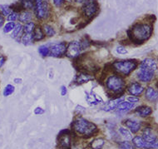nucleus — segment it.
<instances>
[{"instance_id": "nucleus-1", "label": "nucleus", "mask_w": 158, "mask_h": 149, "mask_svg": "<svg viewBox=\"0 0 158 149\" xmlns=\"http://www.w3.org/2000/svg\"><path fill=\"white\" fill-rule=\"evenodd\" d=\"M71 130L74 135L84 139L93 138L99 133V129L95 123L81 116L76 117L72 122Z\"/></svg>"}, {"instance_id": "nucleus-2", "label": "nucleus", "mask_w": 158, "mask_h": 149, "mask_svg": "<svg viewBox=\"0 0 158 149\" xmlns=\"http://www.w3.org/2000/svg\"><path fill=\"white\" fill-rule=\"evenodd\" d=\"M152 25L149 23H136L130 29L127 30L129 41L134 44L140 45L144 44L152 34Z\"/></svg>"}, {"instance_id": "nucleus-3", "label": "nucleus", "mask_w": 158, "mask_h": 149, "mask_svg": "<svg viewBox=\"0 0 158 149\" xmlns=\"http://www.w3.org/2000/svg\"><path fill=\"white\" fill-rule=\"evenodd\" d=\"M127 81L125 78L113 73L105 78L104 86L106 87V94L111 98L123 97L127 88Z\"/></svg>"}, {"instance_id": "nucleus-4", "label": "nucleus", "mask_w": 158, "mask_h": 149, "mask_svg": "<svg viewBox=\"0 0 158 149\" xmlns=\"http://www.w3.org/2000/svg\"><path fill=\"white\" fill-rule=\"evenodd\" d=\"M107 65L112 73L126 78L138 68L139 62L136 59H123L116 60Z\"/></svg>"}, {"instance_id": "nucleus-5", "label": "nucleus", "mask_w": 158, "mask_h": 149, "mask_svg": "<svg viewBox=\"0 0 158 149\" xmlns=\"http://www.w3.org/2000/svg\"><path fill=\"white\" fill-rule=\"evenodd\" d=\"M34 14L38 20H44L50 16L48 0H34Z\"/></svg>"}, {"instance_id": "nucleus-6", "label": "nucleus", "mask_w": 158, "mask_h": 149, "mask_svg": "<svg viewBox=\"0 0 158 149\" xmlns=\"http://www.w3.org/2000/svg\"><path fill=\"white\" fill-rule=\"evenodd\" d=\"M73 132L71 129H63L60 131L57 139V149H72Z\"/></svg>"}, {"instance_id": "nucleus-7", "label": "nucleus", "mask_w": 158, "mask_h": 149, "mask_svg": "<svg viewBox=\"0 0 158 149\" xmlns=\"http://www.w3.org/2000/svg\"><path fill=\"white\" fill-rule=\"evenodd\" d=\"M82 49L79 41H71L67 45V51H66V57L70 59L75 60L82 55Z\"/></svg>"}, {"instance_id": "nucleus-8", "label": "nucleus", "mask_w": 158, "mask_h": 149, "mask_svg": "<svg viewBox=\"0 0 158 149\" xmlns=\"http://www.w3.org/2000/svg\"><path fill=\"white\" fill-rule=\"evenodd\" d=\"M99 7L96 0H87L82 5V13L83 16L87 19H92L98 14Z\"/></svg>"}, {"instance_id": "nucleus-9", "label": "nucleus", "mask_w": 158, "mask_h": 149, "mask_svg": "<svg viewBox=\"0 0 158 149\" xmlns=\"http://www.w3.org/2000/svg\"><path fill=\"white\" fill-rule=\"evenodd\" d=\"M67 45L65 42H60V43H55V44H50L49 49V57H63L66 56V51H67Z\"/></svg>"}, {"instance_id": "nucleus-10", "label": "nucleus", "mask_w": 158, "mask_h": 149, "mask_svg": "<svg viewBox=\"0 0 158 149\" xmlns=\"http://www.w3.org/2000/svg\"><path fill=\"white\" fill-rule=\"evenodd\" d=\"M142 137L147 143L152 144L158 140V132L152 126L147 125L142 129Z\"/></svg>"}, {"instance_id": "nucleus-11", "label": "nucleus", "mask_w": 158, "mask_h": 149, "mask_svg": "<svg viewBox=\"0 0 158 149\" xmlns=\"http://www.w3.org/2000/svg\"><path fill=\"white\" fill-rule=\"evenodd\" d=\"M136 79L141 83H148L152 81V79L155 77V72L151 71L149 69L143 68H139L136 72Z\"/></svg>"}, {"instance_id": "nucleus-12", "label": "nucleus", "mask_w": 158, "mask_h": 149, "mask_svg": "<svg viewBox=\"0 0 158 149\" xmlns=\"http://www.w3.org/2000/svg\"><path fill=\"white\" fill-rule=\"evenodd\" d=\"M126 91L131 96L140 97L144 92L145 87L142 86V83H140L139 82L134 81L131 82L130 83L127 85Z\"/></svg>"}, {"instance_id": "nucleus-13", "label": "nucleus", "mask_w": 158, "mask_h": 149, "mask_svg": "<svg viewBox=\"0 0 158 149\" xmlns=\"http://www.w3.org/2000/svg\"><path fill=\"white\" fill-rule=\"evenodd\" d=\"M124 127H127L132 134H136L142 129V123L140 121L132 118H127L123 122Z\"/></svg>"}, {"instance_id": "nucleus-14", "label": "nucleus", "mask_w": 158, "mask_h": 149, "mask_svg": "<svg viewBox=\"0 0 158 149\" xmlns=\"http://www.w3.org/2000/svg\"><path fill=\"white\" fill-rule=\"evenodd\" d=\"M138 68H147L156 73L158 70V61L155 57H146L139 62Z\"/></svg>"}, {"instance_id": "nucleus-15", "label": "nucleus", "mask_w": 158, "mask_h": 149, "mask_svg": "<svg viewBox=\"0 0 158 149\" xmlns=\"http://www.w3.org/2000/svg\"><path fill=\"white\" fill-rule=\"evenodd\" d=\"M94 79H95V77L92 73H87L85 71H80L74 79V83H77V85H82V84L87 83L89 82L93 81Z\"/></svg>"}, {"instance_id": "nucleus-16", "label": "nucleus", "mask_w": 158, "mask_h": 149, "mask_svg": "<svg viewBox=\"0 0 158 149\" xmlns=\"http://www.w3.org/2000/svg\"><path fill=\"white\" fill-rule=\"evenodd\" d=\"M123 100H125V97H119V98H111L109 101H107L106 103H103V106L102 107V110L105 112H112L114 111L117 109V107L120 103H122Z\"/></svg>"}, {"instance_id": "nucleus-17", "label": "nucleus", "mask_w": 158, "mask_h": 149, "mask_svg": "<svg viewBox=\"0 0 158 149\" xmlns=\"http://www.w3.org/2000/svg\"><path fill=\"white\" fill-rule=\"evenodd\" d=\"M86 94V100L87 103L90 106H96L98 104H103L104 101L102 98L101 96L98 95L96 92H94L92 90L90 92H85Z\"/></svg>"}, {"instance_id": "nucleus-18", "label": "nucleus", "mask_w": 158, "mask_h": 149, "mask_svg": "<svg viewBox=\"0 0 158 149\" xmlns=\"http://www.w3.org/2000/svg\"><path fill=\"white\" fill-rule=\"evenodd\" d=\"M134 113L140 117L147 118L152 114V108L148 105L138 106L134 109Z\"/></svg>"}, {"instance_id": "nucleus-19", "label": "nucleus", "mask_w": 158, "mask_h": 149, "mask_svg": "<svg viewBox=\"0 0 158 149\" xmlns=\"http://www.w3.org/2000/svg\"><path fill=\"white\" fill-rule=\"evenodd\" d=\"M131 143L134 145V147L137 149L152 148V144L147 143L144 138H142V135H136L133 137V138L131 139Z\"/></svg>"}, {"instance_id": "nucleus-20", "label": "nucleus", "mask_w": 158, "mask_h": 149, "mask_svg": "<svg viewBox=\"0 0 158 149\" xmlns=\"http://www.w3.org/2000/svg\"><path fill=\"white\" fill-rule=\"evenodd\" d=\"M144 96L148 102L156 103L158 100V90L152 86H148L147 88H145Z\"/></svg>"}, {"instance_id": "nucleus-21", "label": "nucleus", "mask_w": 158, "mask_h": 149, "mask_svg": "<svg viewBox=\"0 0 158 149\" xmlns=\"http://www.w3.org/2000/svg\"><path fill=\"white\" fill-rule=\"evenodd\" d=\"M133 109H135L134 104L129 103L127 100H123L122 103H120L119 105L117 106L115 111L117 112V113H127L128 112L131 111Z\"/></svg>"}, {"instance_id": "nucleus-22", "label": "nucleus", "mask_w": 158, "mask_h": 149, "mask_svg": "<svg viewBox=\"0 0 158 149\" xmlns=\"http://www.w3.org/2000/svg\"><path fill=\"white\" fill-rule=\"evenodd\" d=\"M23 26L20 23H16L15 28L11 33V38L19 43H21V37L23 36Z\"/></svg>"}, {"instance_id": "nucleus-23", "label": "nucleus", "mask_w": 158, "mask_h": 149, "mask_svg": "<svg viewBox=\"0 0 158 149\" xmlns=\"http://www.w3.org/2000/svg\"><path fill=\"white\" fill-rule=\"evenodd\" d=\"M106 143V140L103 138H97L93 139L88 144V149H102Z\"/></svg>"}, {"instance_id": "nucleus-24", "label": "nucleus", "mask_w": 158, "mask_h": 149, "mask_svg": "<svg viewBox=\"0 0 158 149\" xmlns=\"http://www.w3.org/2000/svg\"><path fill=\"white\" fill-rule=\"evenodd\" d=\"M33 19V14L28 10H23L19 13V20L20 23H27L28 22H31Z\"/></svg>"}, {"instance_id": "nucleus-25", "label": "nucleus", "mask_w": 158, "mask_h": 149, "mask_svg": "<svg viewBox=\"0 0 158 149\" xmlns=\"http://www.w3.org/2000/svg\"><path fill=\"white\" fill-rule=\"evenodd\" d=\"M33 40H34V43L35 42H38V41H42L43 39H44L45 34L44 33L43 28H41L40 26H36L35 29H34L33 33Z\"/></svg>"}, {"instance_id": "nucleus-26", "label": "nucleus", "mask_w": 158, "mask_h": 149, "mask_svg": "<svg viewBox=\"0 0 158 149\" xmlns=\"http://www.w3.org/2000/svg\"><path fill=\"white\" fill-rule=\"evenodd\" d=\"M117 131H118V133H119L125 140H127V141H130V140H131V139L133 138V137H132V133L128 130L127 127H119Z\"/></svg>"}, {"instance_id": "nucleus-27", "label": "nucleus", "mask_w": 158, "mask_h": 149, "mask_svg": "<svg viewBox=\"0 0 158 149\" xmlns=\"http://www.w3.org/2000/svg\"><path fill=\"white\" fill-rule=\"evenodd\" d=\"M21 43L24 46H30L34 43L33 33H23L21 37Z\"/></svg>"}, {"instance_id": "nucleus-28", "label": "nucleus", "mask_w": 158, "mask_h": 149, "mask_svg": "<svg viewBox=\"0 0 158 149\" xmlns=\"http://www.w3.org/2000/svg\"><path fill=\"white\" fill-rule=\"evenodd\" d=\"M43 30H44V33L45 36L48 37V38H52L56 34V30L54 29V28L51 26L50 24L45 23L43 26Z\"/></svg>"}, {"instance_id": "nucleus-29", "label": "nucleus", "mask_w": 158, "mask_h": 149, "mask_svg": "<svg viewBox=\"0 0 158 149\" xmlns=\"http://www.w3.org/2000/svg\"><path fill=\"white\" fill-rule=\"evenodd\" d=\"M19 3L23 10L30 11L34 8V0H20Z\"/></svg>"}, {"instance_id": "nucleus-30", "label": "nucleus", "mask_w": 158, "mask_h": 149, "mask_svg": "<svg viewBox=\"0 0 158 149\" xmlns=\"http://www.w3.org/2000/svg\"><path fill=\"white\" fill-rule=\"evenodd\" d=\"M49 46H50V44H44V45H41V46L38 47V52L41 57H49V52H50Z\"/></svg>"}, {"instance_id": "nucleus-31", "label": "nucleus", "mask_w": 158, "mask_h": 149, "mask_svg": "<svg viewBox=\"0 0 158 149\" xmlns=\"http://www.w3.org/2000/svg\"><path fill=\"white\" fill-rule=\"evenodd\" d=\"M36 23L33 21L28 22L23 25V33H33L36 28Z\"/></svg>"}, {"instance_id": "nucleus-32", "label": "nucleus", "mask_w": 158, "mask_h": 149, "mask_svg": "<svg viewBox=\"0 0 158 149\" xmlns=\"http://www.w3.org/2000/svg\"><path fill=\"white\" fill-rule=\"evenodd\" d=\"M15 92V87L11 83H8L6 85L3 91V95L4 97H9Z\"/></svg>"}, {"instance_id": "nucleus-33", "label": "nucleus", "mask_w": 158, "mask_h": 149, "mask_svg": "<svg viewBox=\"0 0 158 149\" xmlns=\"http://www.w3.org/2000/svg\"><path fill=\"white\" fill-rule=\"evenodd\" d=\"M118 147L119 149H136L131 142L127 140L118 142Z\"/></svg>"}, {"instance_id": "nucleus-34", "label": "nucleus", "mask_w": 158, "mask_h": 149, "mask_svg": "<svg viewBox=\"0 0 158 149\" xmlns=\"http://www.w3.org/2000/svg\"><path fill=\"white\" fill-rule=\"evenodd\" d=\"M79 42H80V44H81V48H82V51L89 49L91 44H92V41H90V39L87 36H85L84 38H82Z\"/></svg>"}, {"instance_id": "nucleus-35", "label": "nucleus", "mask_w": 158, "mask_h": 149, "mask_svg": "<svg viewBox=\"0 0 158 149\" xmlns=\"http://www.w3.org/2000/svg\"><path fill=\"white\" fill-rule=\"evenodd\" d=\"M13 12L11 7L7 4H0V13L3 14V16L8 17L9 14Z\"/></svg>"}, {"instance_id": "nucleus-36", "label": "nucleus", "mask_w": 158, "mask_h": 149, "mask_svg": "<svg viewBox=\"0 0 158 149\" xmlns=\"http://www.w3.org/2000/svg\"><path fill=\"white\" fill-rule=\"evenodd\" d=\"M15 25H16V23H15L14 22L6 23L5 24L3 25V32L4 33H11V32H13V30L14 29V28H15Z\"/></svg>"}, {"instance_id": "nucleus-37", "label": "nucleus", "mask_w": 158, "mask_h": 149, "mask_svg": "<svg viewBox=\"0 0 158 149\" xmlns=\"http://www.w3.org/2000/svg\"><path fill=\"white\" fill-rule=\"evenodd\" d=\"M19 13L13 11L11 14L7 17V19H8V22H15V21H17V20H19Z\"/></svg>"}, {"instance_id": "nucleus-38", "label": "nucleus", "mask_w": 158, "mask_h": 149, "mask_svg": "<svg viewBox=\"0 0 158 149\" xmlns=\"http://www.w3.org/2000/svg\"><path fill=\"white\" fill-rule=\"evenodd\" d=\"M116 52H117V54L120 55H126L128 53V50L127 49L126 47H124L123 45H119L116 48Z\"/></svg>"}, {"instance_id": "nucleus-39", "label": "nucleus", "mask_w": 158, "mask_h": 149, "mask_svg": "<svg viewBox=\"0 0 158 149\" xmlns=\"http://www.w3.org/2000/svg\"><path fill=\"white\" fill-rule=\"evenodd\" d=\"M127 102H129V103H132V104H136V103H138L140 102V98L139 97H136V96H131V95H130V96H128V97H127Z\"/></svg>"}, {"instance_id": "nucleus-40", "label": "nucleus", "mask_w": 158, "mask_h": 149, "mask_svg": "<svg viewBox=\"0 0 158 149\" xmlns=\"http://www.w3.org/2000/svg\"><path fill=\"white\" fill-rule=\"evenodd\" d=\"M75 111H76L77 113L79 114V116H81L82 113H84L85 111H86V109H85L84 107H82V106L77 105L75 108Z\"/></svg>"}, {"instance_id": "nucleus-41", "label": "nucleus", "mask_w": 158, "mask_h": 149, "mask_svg": "<svg viewBox=\"0 0 158 149\" xmlns=\"http://www.w3.org/2000/svg\"><path fill=\"white\" fill-rule=\"evenodd\" d=\"M44 113H45V110L41 107H37L34 109V114L35 115H43V114H44Z\"/></svg>"}, {"instance_id": "nucleus-42", "label": "nucleus", "mask_w": 158, "mask_h": 149, "mask_svg": "<svg viewBox=\"0 0 158 149\" xmlns=\"http://www.w3.org/2000/svg\"><path fill=\"white\" fill-rule=\"evenodd\" d=\"M60 93L61 95L64 97L66 95L68 94V87H66L65 85H63V86H61L60 87Z\"/></svg>"}, {"instance_id": "nucleus-43", "label": "nucleus", "mask_w": 158, "mask_h": 149, "mask_svg": "<svg viewBox=\"0 0 158 149\" xmlns=\"http://www.w3.org/2000/svg\"><path fill=\"white\" fill-rule=\"evenodd\" d=\"M6 61H7V57L3 55H0V69L4 66Z\"/></svg>"}, {"instance_id": "nucleus-44", "label": "nucleus", "mask_w": 158, "mask_h": 149, "mask_svg": "<svg viewBox=\"0 0 158 149\" xmlns=\"http://www.w3.org/2000/svg\"><path fill=\"white\" fill-rule=\"evenodd\" d=\"M65 0H53V4L57 8H60L61 6L64 3Z\"/></svg>"}, {"instance_id": "nucleus-45", "label": "nucleus", "mask_w": 158, "mask_h": 149, "mask_svg": "<svg viewBox=\"0 0 158 149\" xmlns=\"http://www.w3.org/2000/svg\"><path fill=\"white\" fill-rule=\"evenodd\" d=\"M4 16L0 13V28H2L4 25Z\"/></svg>"}, {"instance_id": "nucleus-46", "label": "nucleus", "mask_w": 158, "mask_h": 149, "mask_svg": "<svg viewBox=\"0 0 158 149\" xmlns=\"http://www.w3.org/2000/svg\"><path fill=\"white\" fill-rule=\"evenodd\" d=\"M14 83L16 84H20L23 83V79H20V78H16V79H14Z\"/></svg>"}, {"instance_id": "nucleus-47", "label": "nucleus", "mask_w": 158, "mask_h": 149, "mask_svg": "<svg viewBox=\"0 0 158 149\" xmlns=\"http://www.w3.org/2000/svg\"><path fill=\"white\" fill-rule=\"evenodd\" d=\"M68 2H76L77 0H67Z\"/></svg>"}, {"instance_id": "nucleus-48", "label": "nucleus", "mask_w": 158, "mask_h": 149, "mask_svg": "<svg viewBox=\"0 0 158 149\" xmlns=\"http://www.w3.org/2000/svg\"><path fill=\"white\" fill-rule=\"evenodd\" d=\"M143 149H152V148H143Z\"/></svg>"}]
</instances>
